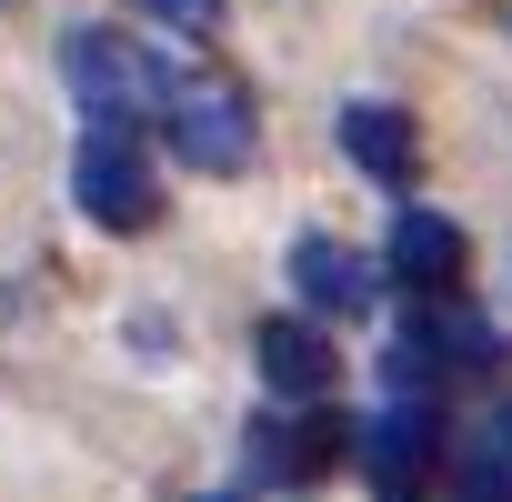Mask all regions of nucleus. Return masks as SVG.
<instances>
[{
  "instance_id": "f257e3e1",
  "label": "nucleus",
  "mask_w": 512,
  "mask_h": 502,
  "mask_svg": "<svg viewBox=\"0 0 512 502\" xmlns=\"http://www.w3.org/2000/svg\"><path fill=\"white\" fill-rule=\"evenodd\" d=\"M161 131H171V161L181 171H211V181L251 171V151H262V121H251V101L231 81H171Z\"/></svg>"
},
{
  "instance_id": "f03ea898",
  "label": "nucleus",
  "mask_w": 512,
  "mask_h": 502,
  "mask_svg": "<svg viewBox=\"0 0 512 502\" xmlns=\"http://www.w3.org/2000/svg\"><path fill=\"white\" fill-rule=\"evenodd\" d=\"M71 191H81V211L101 231H151L161 221V171H151V151H141L131 121H91V141L71 161Z\"/></svg>"
},
{
  "instance_id": "7ed1b4c3",
  "label": "nucleus",
  "mask_w": 512,
  "mask_h": 502,
  "mask_svg": "<svg viewBox=\"0 0 512 502\" xmlns=\"http://www.w3.org/2000/svg\"><path fill=\"white\" fill-rule=\"evenodd\" d=\"M61 71H71V101H81L91 121H141V111L171 101V71H161L131 31H71Z\"/></svg>"
},
{
  "instance_id": "20e7f679",
  "label": "nucleus",
  "mask_w": 512,
  "mask_h": 502,
  "mask_svg": "<svg viewBox=\"0 0 512 502\" xmlns=\"http://www.w3.org/2000/svg\"><path fill=\"white\" fill-rule=\"evenodd\" d=\"M362 472H372V492H392V502H412L432 472H442V422H432V402L422 392H402V402H382L362 432Z\"/></svg>"
},
{
  "instance_id": "39448f33",
  "label": "nucleus",
  "mask_w": 512,
  "mask_h": 502,
  "mask_svg": "<svg viewBox=\"0 0 512 502\" xmlns=\"http://www.w3.org/2000/svg\"><path fill=\"white\" fill-rule=\"evenodd\" d=\"M382 262H392V282H402V292L452 302V292H462V262H472V241H462V221H442V211H402Z\"/></svg>"
},
{
  "instance_id": "423d86ee",
  "label": "nucleus",
  "mask_w": 512,
  "mask_h": 502,
  "mask_svg": "<svg viewBox=\"0 0 512 502\" xmlns=\"http://www.w3.org/2000/svg\"><path fill=\"white\" fill-rule=\"evenodd\" d=\"M342 151H352V171H372L382 191H412V181H422V131H412V111H392V101H352V111H342Z\"/></svg>"
},
{
  "instance_id": "0eeeda50",
  "label": "nucleus",
  "mask_w": 512,
  "mask_h": 502,
  "mask_svg": "<svg viewBox=\"0 0 512 502\" xmlns=\"http://www.w3.org/2000/svg\"><path fill=\"white\" fill-rule=\"evenodd\" d=\"M342 442L352 432L332 412H292V422L272 412V422H251V472H262V482H312V472L342 462Z\"/></svg>"
},
{
  "instance_id": "6e6552de",
  "label": "nucleus",
  "mask_w": 512,
  "mask_h": 502,
  "mask_svg": "<svg viewBox=\"0 0 512 502\" xmlns=\"http://www.w3.org/2000/svg\"><path fill=\"white\" fill-rule=\"evenodd\" d=\"M251 362H262V382H272L282 402H322V392H332V372H342V352H332L312 322H292V312H282V322H262Z\"/></svg>"
},
{
  "instance_id": "1a4fd4ad",
  "label": "nucleus",
  "mask_w": 512,
  "mask_h": 502,
  "mask_svg": "<svg viewBox=\"0 0 512 502\" xmlns=\"http://www.w3.org/2000/svg\"><path fill=\"white\" fill-rule=\"evenodd\" d=\"M292 292L312 302V312H372V262H362V251H342L332 231H302L292 241Z\"/></svg>"
},
{
  "instance_id": "9d476101",
  "label": "nucleus",
  "mask_w": 512,
  "mask_h": 502,
  "mask_svg": "<svg viewBox=\"0 0 512 502\" xmlns=\"http://www.w3.org/2000/svg\"><path fill=\"white\" fill-rule=\"evenodd\" d=\"M422 332H432V352H442V372H492V362H502V332H492L482 312H452V302H442V312H432Z\"/></svg>"
},
{
  "instance_id": "9b49d317",
  "label": "nucleus",
  "mask_w": 512,
  "mask_h": 502,
  "mask_svg": "<svg viewBox=\"0 0 512 502\" xmlns=\"http://www.w3.org/2000/svg\"><path fill=\"white\" fill-rule=\"evenodd\" d=\"M462 502H512V462H502V452L472 462V472H462Z\"/></svg>"
},
{
  "instance_id": "f8f14e48",
  "label": "nucleus",
  "mask_w": 512,
  "mask_h": 502,
  "mask_svg": "<svg viewBox=\"0 0 512 502\" xmlns=\"http://www.w3.org/2000/svg\"><path fill=\"white\" fill-rule=\"evenodd\" d=\"M151 21H171V31H211L221 21V0H141Z\"/></svg>"
},
{
  "instance_id": "ddd939ff",
  "label": "nucleus",
  "mask_w": 512,
  "mask_h": 502,
  "mask_svg": "<svg viewBox=\"0 0 512 502\" xmlns=\"http://www.w3.org/2000/svg\"><path fill=\"white\" fill-rule=\"evenodd\" d=\"M492 452H502V462H512V402H502V412H492Z\"/></svg>"
},
{
  "instance_id": "4468645a",
  "label": "nucleus",
  "mask_w": 512,
  "mask_h": 502,
  "mask_svg": "<svg viewBox=\"0 0 512 502\" xmlns=\"http://www.w3.org/2000/svg\"><path fill=\"white\" fill-rule=\"evenodd\" d=\"M201 502H241V492H201Z\"/></svg>"
}]
</instances>
